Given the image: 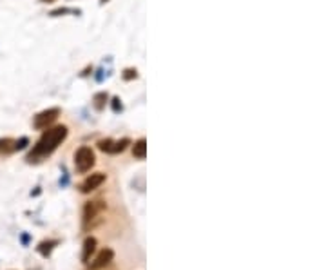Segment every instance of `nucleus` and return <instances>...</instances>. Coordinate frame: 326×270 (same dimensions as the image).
I'll use <instances>...</instances> for the list:
<instances>
[{"label": "nucleus", "mask_w": 326, "mask_h": 270, "mask_svg": "<svg viewBox=\"0 0 326 270\" xmlns=\"http://www.w3.org/2000/svg\"><path fill=\"white\" fill-rule=\"evenodd\" d=\"M67 132L69 131H67V127L65 125H56V127H53V129H48V131L40 136V140L35 144L33 150L27 154L25 160H27L29 163H38V162H42L44 158L51 156L54 150H56V147L67 138Z\"/></svg>", "instance_id": "f257e3e1"}, {"label": "nucleus", "mask_w": 326, "mask_h": 270, "mask_svg": "<svg viewBox=\"0 0 326 270\" xmlns=\"http://www.w3.org/2000/svg\"><path fill=\"white\" fill-rule=\"evenodd\" d=\"M95 160H96L95 152H93V149L87 147V145H82V147L75 152V167H76V171L82 172V174L93 169Z\"/></svg>", "instance_id": "f03ea898"}, {"label": "nucleus", "mask_w": 326, "mask_h": 270, "mask_svg": "<svg viewBox=\"0 0 326 270\" xmlns=\"http://www.w3.org/2000/svg\"><path fill=\"white\" fill-rule=\"evenodd\" d=\"M105 209V203L100 201V199H95V201H87L85 207H83V228H93L95 227L96 220L100 216V212Z\"/></svg>", "instance_id": "7ed1b4c3"}, {"label": "nucleus", "mask_w": 326, "mask_h": 270, "mask_svg": "<svg viewBox=\"0 0 326 270\" xmlns=\"http://www.w3.org/2000/svg\"><path fill=\"white\" fill-rule=\"evenodd\" d=\"M60 114V109L58 107H51V109H46V111H42L35 116V120H33V125L35 129H48V125H51L56 118H58Z\"/></svg>", "instance_id": "20e7f679"}, {"label": "nucleus", "mask_w": 326, "mask_h": 270, "mask_svg": "<svg viewBox=\"0 0 326 270\" xmlns=\"http://www.w3.org/2000/svg\"><path fill=\"white\" fill-rule=\"evenodd\" d=\"M103 181H105V174H103V172H95V174L87 176V178L80 183V192H83V194H89V192L96 191V189H98Z\"/></svg>", "instance_id": "39448f33"}, {"label": "nucleus", "mask_w": 326, "mask_h": 270, "mask_svg": "<svg viewBox=\"0 0 326 270\" xmlns=\"http://www.w3.org/2000/svg\"><path fill=\"white\" fill-rule=\"evenodd\" d=\"M114 259V252L111 250V248H103L98 256H96V259L93 261V263L89 265L91 270H100L103 269V267H107V265H111V261Z\"/></svg>", "instance_id": "423d86ee"}, {"label": "nucleus", "mask_w": 326, "mask_h": 270, "mask_svg": "<svg viewBox=\"0 0 326 270\" xmlns=\"http://www.w3.org/2000/svg\"><path fill=\"white\" fill-rule=\"evenodd\" d=\"M132 156L138 158V160H145V156H147V142H145V138H140L136 144L132 145Z\"/></svg>", "instance_id": "0eeeda50"}, {"label": "nucleus", "mask_w": 326, "mask_h": 270, "mask_svg": "<svg viewBox=\"0 0 326 270\" xmlns=\"http://www.w3.org/2000/svg\"><path fill=\"white\" fill-rule=\"evenodd\" d=\"M95 250H96V240L95 238H87V240L83 241V254H82V258L85 263H89L91 254L95 252Z\"/></svg>", "instance_id": "6e6552de"}, {"label": "nucleus", "mask_w": 326, "mask_h": 270, "mask_svg": "<svg viewBox=\"0 0 326 270\" xmlns=\"http://www.w3.org/2000/svg\"><path fill=\"white\" fill-rule=\"evenodd\" d=\"M107 100H109V95L107 93H96L95 96H93V105H95V109H98V111H101V109L105 107Z\"/></svg>", "instance_id": "1a4fd4ad"}, {"label": "nucleus", "mask_w": 326, "mask_h": 270, "mask_svg": "<svg viewBox=\"0 0 326 270\" xmlns=\"http://www.w3.org/2000/svg\"><path fill=\"white\" fill-rule=\"evenodd\" d=\"M13 138H0V156H6L13 152Z\"/></svg>", "instance_id": "9d476101"}, {"label": "nucleus", "mask_w": 326, "mask_h": 270, "mask_svg": "<svg viewBox=\"0 0 326 270\" xmlns=\"http://www.w3.org/2000/svg\"><path fill=\"white\" fill-rule=\"evenodd\" d=\"M54 245H58V241H42L40 246H38V252L48 258L49 254H51V250L54 248Z\"/></svg>", "instance_id": "9b49d317"}, {"label": "nucleus", "mask_w": 326, "mask_h": 270, "mask_svg": "<svg viewBox=\"0 0 326 270\" xmlns=\"http://www.w3.org/2000/svg\"><path fill=\"white\" fill-rule=\"evenodd\" d=\"M127 145H130V140L129 138H122V140H118V142H114L111 154H118V152H124V150L127 149Z\"/></svg>", "instance_id": "f8f14e48"}, {"label": "nucleus", "mask_w": 326, "mask_h": 270, "mask_svg": "<svg viewBox=\"0 0 326 270\" xmlns=\"http://www.w3.org/2000/svg\"><path fill=\"white\" fill-rule=\"evenodd\" d=\"M113 144H114V140H111V138L100 140V142H98V149L103 150V152H109V154H111V150H113Z\"/></svg>", "instance_id": "ddd939ff"}, {"label": "nucleus", "mask_w": 326, "mask_h": 270, "mask_svg": "<svg viewBox=\"0 0 326 270\" xmlns=\"http://www.w3.org/2000/svg\"><path fill=\"white\" fill-rule=\"evenodd\" d=\"M27 145H29V138H27V136H22L20 140H15V142H13V150H24Z\"/></svg>", "instance_id": "4468645a"}, {"label": "nucleus", "mask_w": 326, "mask_h": 270, "mask_svg": "<svg viewBox=\"0 0 326 270\" xmlns=\"http://www.w3.org/2000/svg\"><path fill=\"white\" fill-rule=\"evenodd\" d=\"M122 78L125 82H130V80H136L138 78V71L136 69H132V67H127L124 73H122Z\"/></svg>", "instance_id": "2eb2a0df"}, {"label": "nucleus", "mask_w": 326, "mask_h": 270, "mask_svg": "<svg viewBox=\"0 0 326 270\" xmlns=\"http://www.w3.org/2000/svg\"><path fill=\"white\" fill-rule=\"evenodd\" d=\"M65 13H80L76 9V11H75V9H69V7H60V9H54V11H51V17H60V15H65Z\"/></svg>", "instance_id": "dca6fc26"}, {"label": "nucleus", "mask_w": 326, "mask_h": 270, "mask_svg": "<svg viewBox=\"0 0 326 270\" xmlns=\"http://www.w3.org/2000/svg\"><path fill=\"white\" fill-rule=\"evenodd\" d=\"M113 111H114V113H120V111H122V103H120V98H113Z\"/></svg>", "instance_id": "f3484780"}, {"label": "nucleus", "mask_w": 326, "mask_h": 270, "mask_svg": "<svg viewBox=\"0 0 326 270\" xmlns=\"http://www.w3.org/2000/svg\"><path fill=\"white\" fill-rule=\"evenodd\" d=\"M42 4H51V2H54V0H40Z\"/></svg>", "instance_id": "a211bd4d"}, {"label": "nucleus", "mask_w": 326, "mask_h": 270, "mask_svg": "<svg viewBox=\"0 0 326 270\" xmlns=\"http://www.w3.org/2000/svg\"><path fill=\"white\" fill-rule=\"evenodd\" d=\"M100 2H101V4H105V2H109V0H100Z\"/></svg>", "instance_id": "6ab92c4d"}]
</instances>
